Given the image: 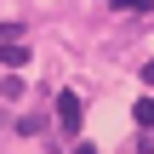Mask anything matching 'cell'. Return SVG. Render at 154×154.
I'll use <instances>...</instances> for the list:
<instances>
[{
	"instance_id": "6da1fadb",
	"label": "cell",
	"mask_w": 154,
	"mask_h": 154,
	"mask_svg": "<svg viewBox=\"0 0 154 154\" xmlns=\"http://www.w3.org/2000/svg\"><path fill=\"white\" fill-rule=\"evenodd\" d=\"M57 126H63L69 137L80 131V97H74V91H57Z\"/></svg>"
},
{
	"instance_id": "7a4b0ae2",
	"label": "cell",
	"mask_w": 154,
	"mask_h": 154,
	"mask_svg": "<svg viewBox=\"0 0 154 154\" xmlns=\"http://www.w3.org/2000/svg\"><path fill=\"white\" fill-rule=\"evenodd\" d=\"M0 63H6V69H23V63H29V46H23V40H17V46H6V51H0Z\"/></svg>"
},
{
	"instance_id": "3957f363",
	"label": "cell",
	"mask_w": 154,
	"mask_h": 154,
	"mask_svg": "<svg viewBox=\"0 0 154 154\" xmlns=\"http://www.w3.org/2000/svg\"><path fill=\"white\" fill-rule=\"evenodd\" d=\"M131 114H137V126H143V131H154V97H143Z\"/></svg>"
},
{
	"instance_id": "277c9868",
	"label": "cell",
	"mask_w": 154,
	"mask_h": 154,
	"mask_svg": "<svg viewBox=\"0 0 154 154\" xmlns=\"http://www.w3.org/2000/svg\"><path fill=\"white\" fill-rule=\"evenodd\" d=\"M17 40H23V29H17V23H0V51H6V46H17Z\"/></svg>"
},
{
	"instance_id": "5b68a950",
	"label": "cell",
	"mask_w": 154,
	"mask_h": 154,
	"mask_svg": "<svg viewBox=\"0 0 154 154\" xmlns=\"http://www.w3.org/2000/svg\"><path fill=\"white\" fill-rule=\"evenodd\" d=\"M109 6H114V11H149L154 0H109Z\"/></svg>"
},
{
	"instance_id": "8992f818",
	"label": "cell",
	"mask_w": 154,
	"mask_h": 154,
	"mask_svg": "<svg viewBox=\"0 0 154 154\" xmlns=\"http://www.w3.org/2000/svg\"><path fill=\"white\" fill-rule=\"evenodd\" d=\"M143 80H149V86H154V63H149V69H143Z\"/></svg>"
}]
</instances>
